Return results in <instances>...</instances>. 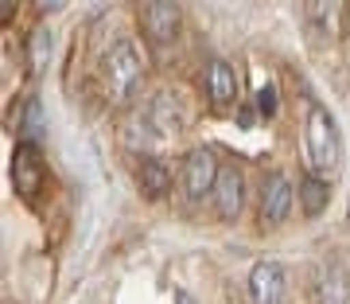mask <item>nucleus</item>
Returning <instances> with one entry per match:
<instances>
[{
    "instance_id": "nucleus-16",
    "label": "nucleus",
    "mask_w": 350,
    "mask_h": 304,
    "mask_svg": "<svg viewBox=\"0 0 350 304\" xmlns=\"http://www.w3.org/2000/svg\"><path fill=\"white\" fill-rule=\"evenodd\" d=\"M47 59H51V36L39 27L36 36H31V43H27V66H31V75H39L47 66Z\"/></svg>"
},
{
    "instance_id": "nucleus-13",
    "label": "nucleus",
    "mask_w": 350,
    "mask_h": 304,
    "mask_svg": "<svg viewBox=\"0 0 350 304\" xmlns=\"http://www.w3.org/2000/svg\"><path fill=\"white\" fill-rule=\"evenodd\" d=\"M137 183L148 199H163L172 191V168L163 164V160H156V156H144L137 168Z\"/></svg>"
},
{
    "instance_id": "nucleus-4",
    "label": "nucleus",
    "mask_w": 350,
    "mask_h": 304,
    "mask_svg": "<svg viewBox=\"0 0 350 304\" xmlns=\"http://www.w3.org/2000/svg\"><path fill=\"white\" fill-rule=\"evenodd\" d=\"M218 172H222V164L214 160L211 149H191L187 156H183V188H187L191 199H206V195H214Z\"/></svg>"
},
{
    "instance_id": "nucleus-5",
    "label": "nucleus",
    "mask_w": 350,
    "mask_h": 304,
    "mask_svg": "<svg viewBox=\"0 0 350 304\" xmlns=\"http://www.w3.org/2000/svg\"><path fill=\"white\" fill-rule=\"evenodd\" d=\"M43 179H47V168H43V152L39 144H16L12 156V183L24 199H36L43 191Z\"/></svg>"
},
{
    "instance_id": "nucleus-10",
    "label": "nucleus",
    "mask_w": 350,
    "mask_h": 304,
    "mask_svg": "<svg viewBox=\"0 0 350 304\" xmlns=\"http://www.w3.org/2000/svg\"><path fill=\"white\" fill-rule=\"evenodd\" d=\"M144 121H148L152 137H172V133H179V129L187 125V114H183L179 98L156 94V98L148 101V110H144Z\"/></svg>"
},
{
    "instance_id": "nucleus-3",
    "label": "nucleus",
    "mask_w": 350,
    "mask_h": 304,
    "mask_svg": "<svg viewBox=\"0 0 350 304\" xmlns=\"http://www.w3.org/2000/svg\"><path fill=\"white\" fill-rule=\"evenodd\" d=\"M179 20H183V8L175 0H148V4H140V27H144V36L156 47H167L179 36Z\"/></svg>"
},
{
    "instance_id": "nucleus-14",
    "label": "nucleus",
    "mask_w": 350,
    "mask_h": 304,
    "mask_svg": "<svg viewBox=\"0 0 350 304\" xmlns=\"http://www.w3.org/2000/svg\"><path fill=\"white\" fill-rule=\"evenodd\" d=\"M327 203H331V183L323 176H304L300 179V211L308 218H319L327 211Z\"/></svg>"
},
{
    "instance_id": "nucleus-12",
    "label": "nucleus",
    "mask_w": 350,
    "mask_h": 304,
    "mask_svg": "<svg viewBox=\"0 0 350 304\" xmlns=\"http://www.w3.org/2000/svg\"><path fill=\"white\" fill-rule=\"evenodd\" d=\"M202 82H206V94H211L214 105H230L238 98V75L226 59H211L202 66Z\"/></svg>"
},
{
    "instance_id": "nucleus-6",
    "label": "nucleus",
    "mask_w": 350,
    "mask_h": 304,
    "mask_svg": "<svg viewBox=\"0 0 350 304\" xmlns=\"http://www.w3.org/2000/svg\"><path fill=\"white\" fill-rule=\"evenodd\" d=\"M288 296V277L280 262H257L250 269V301L253 304H284Z\"/></svg>"
},
{
    "instance_id": "nucleus-11",
    "label": "nucleus",
    "mask_w": 350,
    "mask_h": 304,
    "mask_svg": "<svg viewBox=\"0 0 350 304\" xmlns=\"http://www.w3.org/2000/svg\"><path fill=\"white\" fill-rule=\"evenodd\" d=\"M315 304H350V273L338 262H323L312 281Z\"/></svg>"
},
{
    "instance_id": "nucleus-17",
    "label": "nucleus",
    "mask_w": 350,
    "mask_h": 304,
    "mask_svg": "<svg viewBox=\"0 0 350 304\" xmlns=\"http://www.w3.org/2000/svg\"><path fill=\"white\" fill-rule=\"evenodd\" d=\"M276 98H280L276 86H273V82H265V86L257 90V114H261V117H276V110H280V101H276Z\"/></svg>"
},
{
    "instance_id": "nucleus-2",
    "label": "nucleus",
    "mask_w": 350,
    "mask_h": 304,
    "mask_svg": "<svg viewBox=\"0 0 350 304\" xmlns=\"http://www.w3.org/2000/svg\"><path fill=\"white\" fill-rule=\"evenodd\" d=\"M140 78H144V63H140V51L133 39H117L105 59H101V82H105V94L113 101H129L137 94Z\"/></svg>"
},
{
    "instance_id": "nucleus-9",
    "label": "nucleus",
    "mask_w": 350,
    "mask_h": 304,
    "mask_svg": "<svg viewBox=\"0 0 350 304\" xmlns=\"http://www.w3.org/2000/svg\"><path fill=\"white\" fill-rule=\"evenodd\" d=\"M211 199H214L218 218H226V223H234L241 215V207H245V176L238 172V164H222Z\"/></svg>"
},
{
    "instance_id": "nucleus-8",
    "label": "nucleus",
    "mask_w": 350,
    "mask_h": 304,
    "mask_svg": "<svg viewBox=\"0 0 350 304\" xmlns=\"http://www.w3.org/2000/svg\"><path fill=\"white\" fill-rule=\"evenodd\" d=\"M296 203V191L288 183V176L273 172V176L261 179V227H280Z\"/></svg>"
},
{
    "instance_id": "nucleus-18",
    "label": "nucleus",
    "mask_w": 350,
    "mask_h": 304,
    "mask_svg": "<svg viewBox=\"0 0 350 304\" xmlns=\"http://www.w3.org/2000/svg\"><path fill=\"white\" fill-rule=\"evenodd\" d=\"M172 301H175V304H199V301H195V296H191L187 289H175V296H172Z\"/></svg>"
},
{
    "instance_id": "nucleus-7",
    "label": "nucleus",
    "mask_w": 350,
    "mask_h": 304,
    "mask_svg": "<svg viewBox=\"0 0 350 304\" xmlns=\"http://www.w3.org/2000/svg\"><path fill=\"white\" fill-rule=\"evenodd\" d=\"M342 12H347V4H342V0H308V4H300L304 27H308V36H312L315 43H327V39L338 36Z\"/></svg>"
},
{
    "instance_id": "nucleus-1",
    "label": "nucleus",
    "mask_w": 350,
    "mask_h": 304,
    "mask_svg": "<svg viewBox=\"0 0 350 304\" xmlns=\"http://www.w3.org/2000/svg\"><path fill=\"white\" fill-rule=\"evenodd\" d=\"M304 140H308V160H312L315 176H335L342 164V137H338V121L327 114L319 101L308 105V125H304Z\"/></svg>"
},
{
    "instance_id": "nucleus-15",
    "label": "nucleus",
    "mask_w": 350,
    "mask_h": 304,
    "mask_svg": "<svg viewBox=\"0 0 350 304\" xmlns=\"http://www.w3.org/2000/svg\"><path fill=\"white\" fill-rule=\"evenodd\" d=\"M43 133H47L43 105L36 98H24V105H20V144H39Z\"/></svg>"
}]
</instances>
